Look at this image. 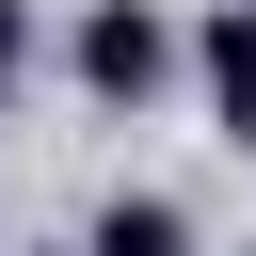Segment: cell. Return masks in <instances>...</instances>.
I'll use <instances>...</instances> for the list:
<instances>
[{
	"instance_id": "obj_1",
	"label": "cell",
	"mask_w": 256,
	"mask_h": 256,
	"mask_svg": "<svg viewBox=\"0 0 256 256\" xmlns=\"http://www.w3.org/2000/svg\"><path fill=\"white\" fill-rule=\"evenodd\" d=\"M64 64H80V96H112V112H144L160 80H192V32H176L160 0H96Z\"/></svg>"
},
{
	"instance_id": "obj_2",
	"label": "cell",
	"mask_w": 256,
	"mask_h": 256,
	"mask_svg": "<svg viewBox=\"0 0 256 256\" xmlns=\"http://www.w3.org/2000/svg\"><path fill=\"white\" fill-rule=\"evenodd\" d=\"M192 96H208L224 144H256V0H208L192 16Z\"/></svg>"
},
{
	"instance_id": "obj_4",
	"label": "cell",
	"mask_w": 256,
	"mask_h": 256,
	"mask_svg": "<svg viewBox=\"0 0 256 256\" xmlns=\"http://www.w3.org/2000/svg\"><path fill=\"white\" fill-rule=\"evenodd\" d=\"M16 64H32V0H0V96H16Z\"/></svg>"
},
{
	"instance_id": "obj_3",
	"label": "cell",
	"mask_w": 256,
	"mask_h": 256,
	"mask_svg": "<svg viewBox=\"0 0 256 256\" xmlns=\"http://www.w3.org/2000/svg\"><path fill=\"white\" fill-rule=\"evenodd\" d=\"M80 256H192V208H176V192H112V208L80 224Z\"/></svg>"
}]
</instances>
